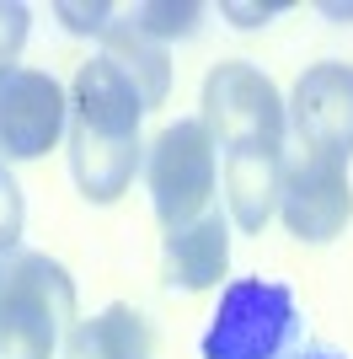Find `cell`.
Returning a JSON list of instances; mask_svg holds the SVG:
<instances>
[{
	"instance_id": "1",
	"label": "cell",
	"mask_w": 353,
	"mask_h": 359,
	"mask_svg": "<svg viewBox=\"0 0 353 359\" xmlns=\"http://www.w3.org/2000/svg\"><path fill=\"white\" fill-rule=\"evenodd\" d=\"M75 327V279L48 252H16L0 285V359H54Z\"/></svg>"
},
{
	"instance_id": "2",
	"label": "cell",
	"mask_w": 353,
	"mask_h": 359,
	"mask_svg": "<svg viewBox=\"0 0 353 359\" xmlns=\"http://www.w3.org/2000/svg\"><path fill=\"white\" fill-rule=\"evenodd\" d=\"M300 300L284 279H230L204 327V359H289L300 344Z\"/></svg>"
},
{
	"instance_id": "3",
	"label": "cell",
	"mask_w": 353,
	"mask_h": 359,
	"mask_svg": "<svg viewBox=\"0 0 353 359\" xmlns=\"http://www.w3.org/2000/svg\"><path fill=\"white\" fill-rule=\"evenodd\" d=\"M198 123L225 156H284L289 107L251 60H225L204 75V118Z\"/></svg>"
},
{
	"instance_id": "4",
	"label": "cell",
	"mask_w": 353,
	"mask_h": 359,
	"mask_svg": "<svg viewBox=\"0 0 353 359\" xmlns=\"http://www.w3.org/2000/svg\"><path fill=\"white\" fill-rule=\"evenodd\" d=\"M214 182H220V150L198 118H176L150 140L145 188H150V204H155V220L166 231L209 215Z\"/></svg>"
},
{
	"instance_id": "5",
	"label": "cell",
	"mask_w": 353,
	"mask_h": 359,
	"mask_svg": "<svg viewBox=\"0 0 353 359\" xmlns=\"http://www.w3.org/2000/svg\"><path fill=\"white\" fill-rule=\"evenodd\" d=\"M70 123V97L48 70H0V161H38Z\"/></svg>"
},
{
	"instance_id": "6",
	"label": "cell",
	"mask_w": 353,
	"mask_h": 359,
	"mask_svg": "<svg viewBox=\"0 0 353 359\" xmlns=\"http://www.w3.org/2000/svg\"><path fill=\"white\" fill-rule=\"evenodd\" d=\"M279 215L289 225V236L300 241H332L342 236V225L353 220V182L348 166L316 150H294L284 156V194H279Z\"/></svg>"
},
{
	"instance_id": "7",
	"label": "cell",
	"mask_w": 353,
	"mask_h": 359,
	"mask_svg": "<svg viewBox=\"0 0 353 359\" xmlns=\"http://www.w3.org/2000/svg\"><path fill=\"white\" fill-rule=\"evenodd\" d=\"M289 129L300 140V150H316V156H332V161L348 166L353 156V70L342 60H321L310 65L300 81H294L289 102Z\"/></svg>"
},
{
	"instance_id": "8",
	"label": "cell",
	"mask_w": 353,
	"mask_h": 359,
	"mask_svg": "<svg viewBox=\"0 0 353 359\" xmlns=\"http://www.w3.org/2000/svg\"><path fill=\"white\" fill-rule=\"evenodd\" d=\"M230 269V215L209 210L193 225H176L161 241V285L176 295H204Z\"/></svg>"
},
{
	"instance_id": "9",
	"label": "cell",
	"mask_w": 353,
	"mask_h": 359,
	"mask_svg": "<svg viewBox=\"0 0 353 359\" xmlns=\"http://www.w3.org/2000/svg\"><path fill=\"white\" fill-rule=\"evenodd\" d=\"M279 194H284V156H225V210H230V225L257 236L279 215Z\"/></svg>"
},
{
	"instance_id": "10",
	"label": "cell",
	"mask_w": 353,
	"mask_h": 359,
	"mask_svg": "<svg viewBox=\"0 0 353 359\" xmlns=\"http://www.w3.org/2000/svg\"><path fill=\"white\" fill-rule=\"evenodd\" d=\"M155 338L134 306H107L64 332V359H150Z\"/></svg>"
},
{
	"instance_id": "11",
	"label": "cell",
	"mask_w": 353,
	"mask_h": 359,
	"mask_svg": "<svg viewBox=\"0 0 353 359\" xmlns=\"http://www.w3.org/2000/svg\"><path fill=\"white\" fill-rule=\"evenodd\" d=\"M102 60H113L118 70L129 75V86L139 91L145 113L166 102V91H172V60H166V48L155 43V38H145L134 22H113V27L102 32Z\"/></svg>"
},
{
	"instance_id": "12",
	"label": "cell",
	"mask_w": 353,
	"mask_h": 359,
	"mask_svg": "<svg viewBox=\"0 0 353 359\" xmlns=\"http://www.w3.org/2000/svg\"><path fill=\"white\" fill-rule=\"evenodd\" d=\"M129 22L166 48L172 38H193V32H198L204 6H193V0H139V6L129 11Z\"/></svg>"
},
{
	"instance_id": "13",
	"label": "cell",
	"mask_w": 353,
	"mask_h": 359,
	"mask_svg": "<svg viewBox=\"0 0 353 359\" xmlns=\"http://www.w3.org/2000/svg\"><path fill=\"white\" fill-rule=\"evenodd\" d=\"M22 225H27V204H22V188H16L11 166L0 161V252H16Z\"/></svg>"
},
{
	"instance_id": "14",
	"label": "cell",
	"mask_w": 353,
	"mask_h": 359,
	"mask_svg": "<svg viewBox=\"0 0 353 359\" xmlns=\"http://www.w3.org/2000/svg\"><path fill=\"white\" fill-rule=\"evenodd\" d=\"M32 32V11L16 0H0V70H16V54L27 48Z\"/></svg>"
},
{
	"instance_id": "15",
	"label": "cell",
	"mask_w": 353,
	"mask_h": 359,
	"mask_svg": "<svg viewBox=\"0 0 353 359\" xmlns=\"http://www.w3.org/2000/svg\"><path fill=\"white\" fill-rule=\"evenodd\" d=\"M54 16H59V22H64L70 32H97V38L113 27V6H102V0H97V6H81V0H59Z\"/></svg>"
},
{
	"instance_id": "16",
	"label": "cell",
	"mask_w": 353,
	"mask_h": 359,
	"mask_svg": "<svg viewBox=\"0 0 353 359\" xmlns=\"http://www.w3.org/2000/svg\"><path fill=\"white\" fill-rule=\"evenodd\" d=\"M279 11H289V0H268V6H257V0H225L220 16H230L235 27H268Z\"/></svg>"
},
{
	"instance_id": "17",
	"label": "cell",
	"mask_w": 353,
	"mask_h": 359,
	"mask_svg": "<svg viewBox=\"0 0 353 359\" xmlns=\"http://www.w3.org/2000/svg\"><path fill=\"white\" fill-rule=\"evenodd\" d=\"M321 16H332V22H353V6H338V0H326Z\"/></svg>"
},
{
	"instance_id": "18",
	"label": "cell",
	"mask_w": 353,
	"mask_h": 359,
	"mask_svg": "<svg viewBox=\"0 0 353 359\" xmlns=\"http://www.w3.org/2000/svg\"><path fill=\"white\" fill-rule=\"evenodd\" d=\"M294 359H342V354H332V348H305V354H294Z\"/></svg>"
},
{
	"instance_id": "19",
	"label": "cell",
	"mask_w": 353,
	"mask_h": 359,
	"mask_svg": "<svg viewBox=\"0 0 353 359\" xmlns=\"http://www.w3.org/2000/svg\"><path fill=\"white\" fill-rule=\"evenodd\" d=\"M0 285H6V269H0Z\"/></svg>"
}]
</instances>
